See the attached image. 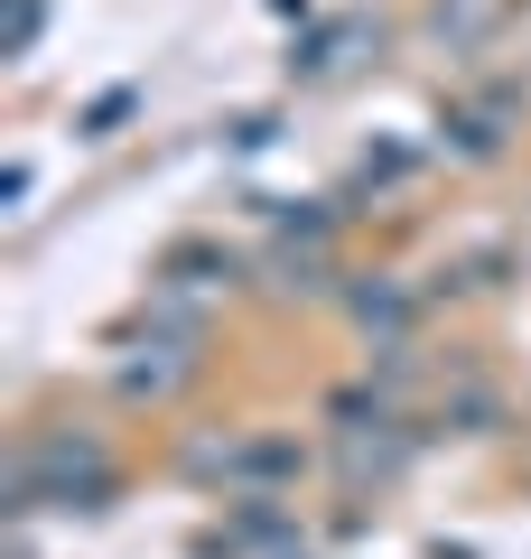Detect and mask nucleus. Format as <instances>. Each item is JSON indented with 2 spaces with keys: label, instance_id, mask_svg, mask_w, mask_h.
Returning <instances> with one entry per match:
<instances>
[{
  "label": "nucleus",
  "instance_id": "7ed1b4c3",
  "mask_svg": "<svg viewBox=\"0 0 531 559\" xmlns=\"http://www.w3.org/2000/svg\"><path fill=\"white\" fill-rule=\"evenodd\" d=\"M411 411H401L392 382H374V392H335V466H345L354 485H382L401 476V457H411Z\"/></svg>",
  "mask_w": 531,
  "mask_h": 559
},
{
  "label": "nucleus",
  "instance_id": "9d476101",
  "mask_svg": "<svg viewBox=\"0 0 531 559\" xmlns=\"http://www.w3.org/2000/svg\"><path fill=\"white\" fill-rule=\"evenodd\" d=\"M345 308H354V326H364V336H382V345H401V336H411V318H420V299L401 289V280H354Z\"/></svg>",
  "mask_w": 531,
  "mask_h": 559
},
{
  "label": "nucleus",
  "instance_id": "f257e3e1",
  "mask_svg": "<svg viewBox=\"0 0 531 559\" xmlns=\"http://www.w3.org/2000/svg\"><path fill=\"white\" fill-rule=\"evenodd\" d=\"M113 485V448L94 429H38L10 457V513H103Z\"/></svg>",
  "mask_w": 531,
  "mask_h": 559
},
{
  "label": "nucleus",
  "instance_id": "423d86ee",
  "mask_svg": "<svg viewBox=\"0 0 531 559\" xmlns=\"http://www.w3.org/2000/svg\"><path fill=\"white\" fill-rule=\"evenodd\" d=\"M234 280H243V261L224 252V242L177 234L168 252H158V271H150V299H158V308H187V318H197V308H205V299H224Z\"/></svg>",
  "mask_w": 531,
  "mask_h": 559
},
{
  "label": "nucleus",
  "instance_id": "20e7f679",
  "mask_svg": "<svg viewBox=\"0 0 531 559\" xmlns=\"http://www.w3.org/2000/svg\"><path fill=\"white\" fill-rule=\"evenodd\" d=\"M187 373H197V318L150 299V326H131V336H121V364H113L121 401H168Z\"/></svg>",
  "mask_w": 531,
  "mask_h": 559
},
{
  "label": "nucleus",
  "instance_id": "39448f33",
  "mask_svg": "<svg viewBox=\"0 0 531 559\" xmlns=\"http://www.w3.org/2000/svg\"><path fill=\"white\" fill-rule=\"evenodd\" d=\"M512 131H522V94L512 84H467V94L438 103V150L448 159H504Z\"/></svg>",
  "mask_w": 531,
  "mask_h": 559
},
{
  "label": "nucleus",
  "instance_id": "1a4fd4ad",
  "mask_svg": "<svg viewBox=\"0 0 531 559\" xmlns=\"http://www.w3.org/2000/svg\"><path fill=\"white\" fill-rule=\"evenodd\" d=\"M261 271H271V289H280V299H317V289L335 280V261H327V234H271Z\"/></svg>",
  "mask_w": 531,
  "mask_h": 559
},
{
  "label": "nucleus",
  "instance_id": "0eeeda50",
  "mask_svg": "<svg viewBox=\"0 0 531 559\" xmlns=\"http://www.w3.org/2000/svg\"><path fill=\"white\" fill-rule=\"evenodd\" d=\"M290 532H298V522H290V503H280V495H243L197 550L205 559H290Z\"/></svg>",
  "mask_w": 531,
  "mask_h": 559
},
{
  "label": "nucleus",
  "instance_id": "9b49d317",
  "mask_svg": "<svg viewBox=\"0 0 531 559\" xmlns=\"http://www.w3.org/2000/svg\"><path fill=\"white\" fill-rule=\"evenodd\" d=\"M411 168H420V150H364V159H354V187H345V197H392Z\"/></svg>",
  "mask_w": 531,
  "mask_h": 559
},
{
  "label": "nucleus",
  "instance_id": "f8f14e48",
  "mask_svg": "<svg viewBox=\"0 0 531 559\" xmlns=\"http://www.w3.org/2000/svg\"><path fill=\"white\" fill-rule=\"evenodd\" d=\"M38 28H47V0H10V20H0V57L20 66L28 47H38Z\"/></svg>",
  "mask_w": 531,
  "mask_h": 559
},
{
  "label": "nucleus",
  "instance_id": "ddd939ff",
  "mask_svg": "<svg viewBox=\"0 0 531 559\" xmlns=\"http://www.w3.org/2000/svg\"><path fill=\"white\" fill-rule=\"evenodd\" d=\"M224 140H234V150H271V140H280V112H243Z\"/></svg>",
  "mask_w": 531,
  "mask_h": 559
},
{
  "label": "nucleus",
  "instance_id": "f03ea898",
  "mask_svg": "<svg viewBox=\"0 0 531 559\" xmlns=\"http://www.w3.org/2000/svg\"><path fill=\"white\" fill-rule=\"evenodd\" d=\"M187 476L205 485V495L243 503V495H290L298 476H308V448L290 439V429H224V439H197L187 448Z\"/></svg>",
  "mask_w": 531,
  "mask_h": 559
},
{
  "label": "nucleus",
  "instance_id": "6e6552de",
  "mask_svg": "<svg viewBox=\"0 0 531 559\" xmlns=\"http://www.w3.org/2000/svg\"><path fill=\"white\" fill-rule=\"evenodd\" d=\"M382 47V28L374 20H327V28H308V38L290 47V75L298 84H335V75H354V66Z\"/></svg>",
  "mask_w": 531,
  "mask_h": 559
}]
</instances>
